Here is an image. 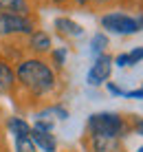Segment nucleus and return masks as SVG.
Masks as SVG:
<instances>
[{
    "label": "nucleus",
    "mask_w": 143,
    "mask_h": 152,
    "mask_svg": "<svg viewBox=\"0 0 143 152\" xmlns=\"http://www.w3.org/2000/svg\"><path fill=\"white\" fill-rule=\"evenodd\" d=\"M136 20H139V31H143V13H141V15H139Z\"/></svg>",
    "instance_id": "obj_25"
},
{
    "label": "nucleus",
    "mask_w": 143,
    "mask_h": 152,
    "mask_svg": "<svg viewBox=\"0 0 143 152\" xmlns=\"http://www.w3.org/2000/svg\"><path fill=\"white\" fill-rule=\"evenodd\" d=\"M73 2H75L77 7H88V4H90V0H73Z\"/></svg>",
    "instance_id": "obj_23"
},
{
    "label": "nucleus",
    "mask_w": 143,
    "mask_h": 152,
    "mask_svg": "<svg viewBox=\"0 0 143 152\" xmlns=\"http://www.w3.org/2000/svg\"><path fill=\"white\" fill-rule=\"evenodd\" d=\"M55 29L60 31L62 35H68V38H79V35H84V27L77 24L75 20H71V18H57Z\"/></svg>",
    "instance_id": "obj_10"
},
{
    "label": "nucleus",
    "mask_w": 143,
    "mask_h": 152,
    "mask_svg": "<svg viewBox=\"0 0 143 152\" xmlns=\"http://www.w3.org/2000/svg\"><path fill=\"white\" fill-rule=\"evenodd\" d=\"M7 128H9V132H11L13 137H31V126L20 117H11L7 121Z\"/></svg>",
    "instance_id": "obj_12"
},
{
    "label": "nucleus",
    "mask_w": 143,
    "mask_h": 152,
    "mask_svg": "<svg viewBox=\"0 0 143 152\" xmlns=\"http://www.w3.org/2000/svg\"><path fill=\"white\" fill-rule=\"evenodd\" d=\"M101 27L117 35H132V33H139V20L134 15L121 13V11H110L101 15Z\"/></svg>",
    "instance_id": "obj_3"
},
{
    "label": "nucleus",
    "mask_w": 143,
    "mask_h": 152,
    "mask_svg": "<svg viewBox=\"0 0 143 152\" xmlns=\"http://www.w3.org/2000/svg\"><path fill=\"white\" fill-rule=\"evenodd\" d=\"M88 134H101V137H125L132 130L130 121L119 113H93L86 121Z\"/></svg>",
    "instance_id": "obj_2"
},
{
    "label": "nucleus",
    "mask_w": 143,
    "mask_h": 152,
    "mask_svg": "<svg viewBox=\"0 0 143 152\" xmlns=\"http://www.w3.org/2000/svg\"><path fill=\"white\" fill-rule=\"evenodd\" d=\"M123 97H130V99H143V86H141V88H134V91H128Z\"/></svg>",
    "instance_id": "obj_21"
},
{
    "label": "nucleus",
    "mask_w": 143,
    "mask_h": 152,
    "mask_svg": "<svg viewBox=\"0 0 143 152\" xmlns=\"http://www.w3.org/2000/svg\"><path fill=\"white\" fill-rule=\"evenodd\" d=\"M29 46H31V51H35L38 55L42 53H49L51 51V46H53V42H51V35L49 33H44V31H33L31 33V38H29Z\"/></svg>",
    "instance_id": "obj_9"
},
{
    "label": "nucleus",
    "mask_w": 143,
    "mask_h": 152,
    "mask_svg": "<svg viewBox=\"0 0 143 152\" xmlns=\"http://www.w3.org/2000/svg\"><path fill=\"white\" fill-rule=\"evenodd\" d=\"M15 152H35V143L31 137H13Z\"/></svg>",
    "instance_id": "obj_15"
},
{
    "label": "nucleus",
    "mask_w": 143,
    "mask_h": 152,
    "mask_svg": "<svg viewBox=\"0 0 143 152\" xmlns=\"http://www.w3.org/2000/svg\"><path fill=\"white\" fill-rule=\"evenodd\" d=\"M13 86H15V71L4 60H0V93H11Z\"/></svg>",
    "instance_id": "obj_11"
},
{
    "label": "nucleus",
    "mask_w": 143,
    "mask_h": 152,
    "mask_svg": "<svg viewBox=\"0 0 143 152\" xmlns=\"http://www.w3.org/2000/svg\"><path fill=\"white\" fill-rule=\"evenodd\" d=\"M51 2H53V4H57V7H62V4H66L68 0H51Z\"/></svg>",
    "instance_id": "obj_24"
},
{
    "label": "nucleus",
    "mask_w": 143,
    "mask_h": 152,
    "mask_svg": "<svg viewBox=\"0 0 143 152\" xmlns=\"http://www.w3.org/2000/svg\"><path fill=\"white\" fill-rule=\"evenodd\" d=\"M35 31V22L29 15H2L0 13V33L2 35H26Z\"/></svg>",
    "instance_id": "obj_4"
},
{
    "label": "nucleus",
    "mask_w": 143,
    "mask_h": 152,
    "mask_svg": "<svg viewBox=\"0 0 143 152\" xmlns=\"http://www.w3.org/2000/svg\"><path fill=\"white\" fill-rule=\"evenodd\" d=\"M88 148L90 152H125L121 139L101 137V134H88Z\"/></svg>",
    "instance_id": "obj_6"
},
{
    "label": "nucleus",
    "mask_w": 143,
    "mask_h": 152,
    "mask_svg": "<svg viewBox=\"0 0 143 152\" xmlns=\"http://www.w3.org/2000/svg\"><path fill=\"white\" fill-rule=\"evenodd\" d=\"M31 139H33L35 148H40L44 152H57V141L53 137V132H42V130L31 128Z\"/></svg>",
    "instance_id": "obj_8"
},
{
    "label": "nucleus",
    "mask_w": 143,
    "mask_h": 152,
    "mask_svg": "<svg viewBox=\"0 0 143 152\" xmlns=\"http://www.w3.org/2000/svg\"><path fill=\"white\" fill-rule=\"evenodd\" d=\"M132 130H134V132L136 134H141V137H143V119L141 117H136V119H132Z\"/></svg>",
    "instance_id": "obj_20"
},
{
    "label": "nucleus",
    "mask_w": 143,
    "mask_h": 152,
    "mask_svg": "<svg viewBox=\"0 0 143 152\" xmlns=\"http://www.w3.org/2000/svg\"><path fill=\"white\" fill-rule=\"evenodd\" d=\"M112 62L119 66V69H128V66H130V64H128V53H119Z\"/></svg>",
    "instance_id": "obj_18"
},
{
    "label": "nucleus",
    "mask_w": 143,
    "mask_h": 152,
    "mask_svg": "<svg viewBox=\"0 0 143 152\" xmlns=\"http://www.w3.org/2000/svg\"><path fill=\"white\" fill-rule=\"evenodd\" d=\"M38 119H49V121H53V119H68V110L66 108H62V106H51V108H44L40 115H38Z\"/></svg>",
    "instance_id": "obj_14"
},
{
    "label": "nucleus",
    "mask_w": 143,
    "mask_h": 152,
    "mask_svg": "<svg viewBox=\"0 0 143 152\" xmlns=\"http://www.w3.org/2000/svg\"><path fill=\"white\" fill-rule=\"evenodd\" d=\"M112 60H115V57H110L108 53H101V55L95 57V62H93L90 71H88V75H86L88 86H101V84H106V82L110 80V73H112V64H115Z\"/></svg>",
    "instance_id": "obj_5"
},
{
    "label": "nucleus",
    "mask_w": 143,
    "mask_h": 152,
    "mask_svg": "<svg viewBox=\"0 0 143 152\" xmlns=\"http://www.w3.org/2000/svg\"><path fill=\"white\" fill-rule=\"evenodd\" d=\"M15 82L33 97H44L53 93L57 86L55 71L42 57H26L20 62L15 69Z\"/></svg>",
    "instance_id": "obj_1"
},
{
    "label": "nucleus",
    "mask_w": 143,
    "mask_h": 152,
    "mask_svg": "<svg viewBox=\"0 0 143 152\" xmlns=\"http://www.w3.org/2000/svg\"><path fill=\"white\" fill-rule=\"evenodd\" d=\"M106 86H108V93H110V95H117V97H123V95H125V91H121L117 84H112V82H106Z\"/></svg>",
    "instance_id": "obj_19"
},
{
    "label": "nucleus",
    "mask_w": 143,
    "mask_h": 152,
    "mask_svg": "<svg viewBox=\"0 0 143 152\" xmlns=\"http://www.w3.org/2000/svg\"><path fill=\"white\" fill-rule=\"evenodd\" d=\"M0 13L2 15H29L31 4L29 0H0Z\"/></svg>",
    "instance_id": "obj_7"
},
{
    "label": "nucleus",
    "mask_w": 143,
    "mask_h": 152,
    "mask_svg": "<svg viewBox=\"0 0 143 152\" xmlns=\"http://www.w3.org/2000/svg\"><path fill=\"white\" fill-rule=\"evenodd\" d=\"M139 62H143V46H136V49H132L128 53V64L130 66L139 64Z\"/></svg>",
    "instance_id": "obj_17"
},
{
    "label": "nucleus",
    "mask_w": 143,
    "mask_h": 152,
    "mask_svg": "<svg viewBox=\"0 0 143 152\" xmlns=\"http://www.w3.org/2000/svg\"><path fill=\"white\" fill-rule=\"evenodd\" d=\"M136 152H143V145H141V148H136Z\"/></svg>",
    "instance_id": "obj_26"
},
{
    "label": "nucleus",
    "mask_w": 143,
    "mask_h": 152,
    "mask_svg": "<svg viewBox=\"0 0 143 152\" xmlns=\"http://www.w3.org/2000/svg\"><path fill=\"white\" fill-rule=\"evenodd\" d=\"M90 2L95 4V7H106V4H110L112 0H90Z\"/></svg>",
    "instance_id": "obj_22"
},
{
    "label": "nucleus",
    "mask_w": 143,
    "mask_h": 152,
    "mask_svg": "<svg viewBox=\"0 0 143 152\" xmlns=\"http://www.w3.org/2000/svg\"><path fill=\"white\" fill-rule=\"evenodd\" d=\"M106 49H108V35L99 31V33H95L93 40H90V53L97 57V55L106 53Z\"/></svg>",
    "instance_id": "obj_13"
},
{
    "label": "nucleus",
    "mask_w": 143,
    "mask_h": 152,
    "mask_svg": "<svg viewBox=\"0 0 143 152\" xmlns=\"http://www.w3.org/2000/svg\"><path fill=\"white\" fill-rule=\"evenodd\" d=\"M51 55H53V64L57 69H62L66 62V49H51Z\"/></svg>",
    "instance_id": "obj_16"
}]
</instances>
